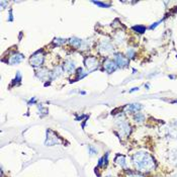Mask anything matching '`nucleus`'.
Segmentation results:
<instances>
[{"mask_svg": "<svg viewBox=\"0 0 177 177\" xmlns=\"http://www.w3.org/2000/svg\"><path fill=\"white\" fill-rule=\"evenodd\" d=\"M134 119H135L136 122H142L145 120V116H144V115H142V113H137Z\"/></svg>", "mask_w": 177, "mask_h": 177, "instance_id": "dca6fc26", "label": "nucleus"}, {"mask_svg": "<svg viewBox=\"0 0 177 177\" xmlns=\"http://www.w3.org/2000/svg\"><path fill=\"white\" fill-rule=\"evenodd\" d=\"M116 63L115 62H113L111 60H108L106 61L105 63H104V69H105L108 73H111V72H113L115 69H116Z\"/></svg>", "mask_w": 177, "mask_h": 177, "instance_id": "0eeeda50", "label": "nucleus"}, {"mask_svg": "<svg viewBox=\"0 0 177 177\" xmlns=\"http://www.w3.org/2000/svg\"><path fill=\"white\" fill-rule=\"evenodd\" d=\"M70 44H71L73 47H75V48H80V47H81V44H82V40H79V39L73 38V39L70 40Z\"/></svg>", "mask_w": 177, "mask_h": 177, "instance_id": "ddd939ff", "label": "nucleus"}, {"mask_svg": "<svg viewBox=\"0 0 177 177\" xmlns=\"http://www.w3.org/2000/svg\"><path fill=\"white\" fill-rule=\"evenodd\" d=\"M112 45L110 44V40H102V42L99 44V47H98V50L99 52H100L101 54H106V53H110L112 51Z\"/></svg>", "mask_w": 177, "mask_h": 177, "instance_id": "7ed1b4c3", "label": "nucleus"}, {"mask_svg": "<svg viewBox=\"0 0 177 177\" xmlns=\"http://www.w3.org/2000/svg\"><path fill=\"white\" fill-rule=\"evenodd\" d=\"M93 3H95L96 5H99V6H101V7H106V6H107L106 4H104V3H102V2H99V1H94Z\"/></svg>", "mask_w": 177, "mask_h": 177, "instance_id": "4be33fe9", "label": "nucleus"}, {"mask_svg": "<svg viewBox=\"0 0 177 177\" xmlns=\"http://www.w3.org/2000/svg\"><path fill=\"white\" fill-rule=\"evenodd\" d=\"M128 57H130V58H131L134 56V54H135V52H134V50H131V49H130V50H128Z\"/></svg>", "mask_w": 177, "mask_h": 177, "instance_id": "412c9836", "label": "nucleus"}, {"mask_svg": "<svg viewBox=\"0 0 177 177\" xmlns=\"http://www.w3.org/2000/svg\"><path fill=\"white\" fill-rule=\"evenodd\" d=\"M85 66L88 68V69L92 70L94 68H96L97 66V61L94 57H89L87 59H85Z\"/></svg>", "mask_w": 177, "mask_h": 177, "instance_id": "39448f33", "label": "nucleus"}, {"mask_svg": "<svg viewBox=\"0 0 177 177\" xmlns=\"http://www.w3.org/2000/svg\"><path fill=\"white\" fill-rule=\"evenodd\" d=\"M134 30H137L138 33H140V34H143V33H145V30H146V29L144 28V26H142V25H137V26H134Z\"/></svg>", "mask_w": 177, "mask_h": 177, "instance_id": "f3484780", "label": "nucleus"}, {"mask_svg": "<svg viewBox=\"0 0 177 177\" xmlns=\"http://www.w3.org/2000/svg\"><path fill=\"white\" fill-rule=\"evenodd\" d=\"M59 143V139L57 136L53 135V136H48L47 141H46V144L49 145V146H53V145H56Z\"/></svg>", "mask_w": 177, "mask_h": 177, "instance_id": "9d476101", "label": "nucleus"}, {"mask_svg": "<svg viewBox=\"0 0 177 177\" xmlns=\"http://www.w3.org/2000/svg\"><path fill=\"white\" fill-rule=\"evenodd\" d=\"M115 162L119 164L121 167H126V158L124 156H117L115 159Z\"/></svg>", "mask_w": 177, "mask_h": 177, "instance_id": "f8f14e48", "label": "nucleus"}, {"mask_svg": "<svg viewBox=\"0 0 177 177\" xmlns=\"http://www.w3.org/2000/svg\"><path fill=\"white\" fill-rule=\"evenodd\" d=\"M115 39L119 43H121L122 40H124V35H122V34L121 35V33L116 34V35H115Z\"/></svg>", "mask_w": 177, "mask_h": 177, "instance_id": "a211bd4d", "label": "nucleus"}, {"mask_svg": "<svg viewBox=\"0 0 177 177\" xmlns=\"http://www.w3.org/2000/svg\"><path fill=\"white\" fill-rule=\"evenodd\" d=\"M142 107H143V106L141 105L140 103H134V104H130L129 106H126V110L129 111V112H137V111H139Z\"/></svg>", "mask_w": 177, "mask_h": 177, "instance_id": "1a4fd4ad", "label": "nucleus"}, {"mask_svg": "<svg viewBox=\"0 0 177 177\" xmlns=\"http://www.w3.org/2000/svg\"><path fill=\"white\" fill-rule=\"evenodd\" d=\"M22 59H24V56L21 55V54H13V55L10 57L9 59V62L10 64H17V63H19L22 61Z\"/></svg>", "mask_w": 177, "mask_h": 177, "instance_id": "6e6552de", "label": "nucleus"}, {"mask_svg": "<svg viewBox=\"0 0 177 177\" xmlns=\"http://www.w3.org/2000/svg\"><path fill=\"white\" fill-rule=\"evenodd\" d=\"M54 43H55L56 45H62V44L65 43V40H63V39H55Z\"/></svg>", "mask_w": 177, "mask_h": 177, "instance_id": "6ab92c4d", "label": "nucleus"}, {"mask_svg": "<svg viewBox=\"0 0 177 177\" xmlns=\"http://www.w3.org/2000/svg\"><path fill=\"white\" fill-rule=\"evenodd\" d=\"M62 71H63V69H62V67H60V66H58L55 70H54V72L52 73V78L54 79V78H57L58 76H60L61 74H62Z\"/></svg>", "mask_w": 177, "mask_h": 177, "instance_id": "4468645a", "label": "nucleus"}, {"mask_svg": "<svg viewBox=\"0 0 177 177\" xmlns=\"http://www.w3.org/2000/svg\"><path fill=\"white\" fill-rule=\"evenodd\" d=\"M116 126H117V130L120 131V136L121 137H126L128 136L131 131V126H129L128 122L126 121L125 117L121 116V119L116 120Z\"/></svg>", "mask_w": 177, "mask_h": 177, "instance_id": "f03ea898", "label": "nucleus"}, {"mask_svg": "<svg viewBox=\"0 0 177 177\" xmlns=\"http://www.w3.org/2000/svg\"><path fill=\"white\" fill-rule=\"evenodd\" d=\"M48 72H49V71H47L46 69H40V70L38 71L37 75H38V77H40V79H45V78H46V77L49 75Z\"/></svg>", "mask_w": 177, "mask_h": 177, "instance_id": "2eb2a0df", "label": "nucleus"}, {"mask_svg": "<svg viewBox=\"0 0 177 177\" xmlns=\"http://www.w3.org/2000/svg\"><path fill=\"white\" fill-rule=\"evenodd\" d=\"M74 69H75V64H74L73 61L68 60V61L65 62V64H64V70L65 71L72 72V71H74Z\"/></svg>", "mask_w": 177, "mask_h": 177, "instance_id": "9b49d317", "label": "nucleus"}, {"mask_svg": "<svg viewBox=\"0 0 177 177\" xmlns=\"http://www.w3.org/2000/svg\"><path fill=\"white\" fill-rule=\"evenodd\" d=\"M128 59L125 58L122 55H121V54H116L115 55V63L116 65H119L121 67H125L128 65Z\"/></svg>", "mask_w": 177, "mask_h": 177, "instance_id": "423d86ee", "label": "nucleus"}, {"mask_svg": "<svg viewBox=\"0 0 177 177\" xmlns=\"http://www.w3.org/2000/svg\"><path fill=\"white\" fill-rule=\"evenodd\" d=\"M134 164L140 171H151L155 168V161L151 155L145 152H139L134 156Z\"/></svg>", "mask_w": 177, "mask_h": 177, "instance_id": "f257e3e1", "label": "nucleus"}, {"mask_svg": "<svg viewBox=\"0 0 177 177\" xmlns=\"http://www.w3.org/2000/svg\"><path fill=\"white\" fill-rule=\"evenodd\" d=\"M30 64L33 65V66H40V65H42L43 64V62H44V54L43 53H35V55L30 58Z\"/></svg>", "mask_w": 177, "mask_h": 177, "instance_id": "20e7f679", "label": "nucleus"}, {"mask_svg": "<svg viewBox=\"0 0 177 177\" xmlns=\"http://www.w3.org/2000/svg\"><path fill=\"white\" fill-rule=\"evenodd\" d=\"M126 177H144V176L139 174V173H129L128 175H126Z\"/></svg>", "mask_w": 177, "mask_h": 177, "instance_id": "aec40b11", "label": "nucleus"}, {"mask_svg": "<svg viewBox=\"0 0 177 177\" xmlns=\"http://www.w3.org/2000/svg\"><path fill=\"white\" fill-rule=\"evenodd\" d=\"M173 177H177V174H176V175H174V176H173Z\"/></svg>", "mask_w": 177, "mask_h": 177, "instance_id": "5701e85b", "label": "nucleus"}]
</instances>
